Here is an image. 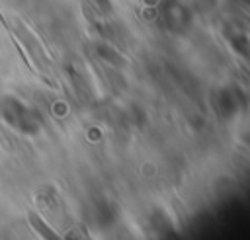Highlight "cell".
I'll return each mask as SVG.
<instances>
[{
	"label": "cell",
	"mask_w": 250,
	"mask_h": 240,
	"mask_svg": "<svg viewBox=\"0 0 250 240\" xmlns=\"http://www.w3.org/2000/svg\"><path fill=\"white\" fill-rule=\"evenodd\" d=\"M94 2H96L100 8H104V10H109V8H111V2H109V0H94Z\"/></svg>",
	"instance_id": "obj_2"
},
{
	"label": "cell",
	"mask_w": 250,
	"mask_h": 240,
	"mask_svg": "<svg viewBox=\"0 0 250 240\" xmlns=\"http://www.w3.org/2000/svg\"><path fill=\"white\" fill-rule=\"evenodd\" d=\"M27 220H29V224L35 228V232H37L43 240H62V236H59L37 213H29V215H27Z\"/></svg>",
	"instance_id": "obj_1"
}]
</instances>
